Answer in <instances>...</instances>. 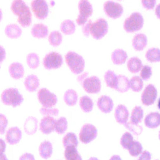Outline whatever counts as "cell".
I'll return each instance as SVG.
<instances>
[{
	"instance_id": "obj_1",
	"label": "cell",
	"mask_w": 160,
	"mask_h": 160,
	"mask_svg": "<svg viewBox=\"0 0 160 160\" xmlns=\"http://www.w3.org/2000/svg\"><path fill=\"white\" fill-rule=\"evenodd\" d=\"M13 14L18 17L19 24L23 28L29 27L32 23V14L30 7L23 0H13L10 6Z\"/></svg>"
},
{
	"instance_id": "obj_2",
	"label": "cell",
	"mask_w": 160,
	"mask_h": 160,
	"mask_svg": "<svg viewBox=\"0 0 160 160\" xmlns=\"http://www.w3.org/2000/svg\"><path fill=\"white\" fill-rule=\"evenodd\" d=\"M65 62L73 74L79 75L84 72L85 62L83 57L74 51H69L65 56Z\"/></svg>"
},
{
	"instance_id": "obj_3",
	"label": "cell",
	"mask_w": 160,
	"mask_h": 160,
	"mask_svg": "<svg viewBox=\"0 0 160 160\" xmlns=\"http://www.w3.org/2000/svg\"><path fill=\"white\" fill-rule=\"evenodd\" d=\"M1 101L4 105L16 108L20 106L24 100L23 96L18 88H9L2 92Z\"/></svg>"
},
{
	"instance_id": "obj_4",
	"label": "cell",
	"mask_w": 160,
	"mask_h": 160,
	"mask_svg": "<svg viewBox=\"0 0 160 160\" xmlns=\"http://www.w3.org/2000/svg\"><path fill=\"white\" fill-rule=\"evenodd\" d=\"M144 25L143 16L139 12L132 13L124 22V29L128 33H133L140 31Z\"/></svg>"
},
{
	"instance_id": "obj_5",
	"label": "cell",
	"mask_w": 160,
	"mask_h": 160,
	"mask_svg": "<svg viewBox=\"0 0 160 160\" xmlns=\"http://www.w3.org/2000/svg\"><path fill=\"white\" fill-rule=\"evenodd\" d=\"M63 64V58L61 53L51 52L45 55L43 60V65L48 70H55L61 68Z\"/></svg>"
},
{
	"instance_id": "obj_6",
	"label": "cell",
	"mask_w": 160,
	"mask_h": 160,
	"mask_svg": "<svg viewBox=\"0 0 160 160\" xmlns=\"http://www.w3.org/2000/svg\"><path fill=\"white\" fill-rule=\"evenodd\" d=\"M37 98L39 103L43 107H53L58 102V98L56 94L46 88H40L38 90Z\"/></svg>"
},
{
	"instance_id": "obj_7",
	"label": "cell",
	"mask_w": 160,
	"mask_h": 160,
	"mask_svg": "<svg viewBox=\"0 0 160 160\" xmlns=\"http://www.w3.org/2000/svg\"><path fill=\"white\" fill-rule=\"evenodd\" d=\"M108 29L109 27L107 22L104 19L101 18L91 23L90 35L94 39L100 40L107 34Z\"/></svg>"
},
{
	"instance_id": "obj_8",
	"label": "cell",
	"mask_w": 160,
	"mask_h": 160,
	"mask_svg": "<svg viewBox=\"0 0 160 160\" xmlns=\"http://www.w3.org/2000/svg\"><path fill=\"white\" fill-rule=\"evenodd\" d=\"M79 14L76 20L78 25L82 26L93 13L92 5L88 0H80L78 3Z\"/></svg>"
},
{
	"instance_id": "obj_9",
	"label": "cell",
	"mask_w": 160,
	"mask_h": 160,
	"mask_svg": "<svg viewBox=\"0 0 160 160\" xmlns=\"http://www.w3.org/2000/svg\"><path fill=\"white\" fill-rule=\"evenodd\" d=\"M81 84L84 90L88 94H98L101 90V81L97 76H88Z\"/></svg>"
},
{
	"instance_id": "obj_10",
	"label": "cell",
	"mask_w": 160,
	"mask_h": 160,
	"mask_svg": "<svg viewBox=\"0 0 160 160\" xmlns=\"http://www.w3.org/2000/svg\"><path fill=\"white\" fill-rule=\"evenodd\" d=\"M31 6L32 11L37 18L44 20L48 17L49 8L46 0H32Z\"/></svg>"
},
{
	"instance_id": "obj_11",
	"label": "cell",
	"mask_w": 160,
	"mask_h": 160,
	"mask_svg": "<svg viewBox=\"0 0 160 160\" xmlns=\"http://www.w3.org/2000/svg\"><path fill=\"white\" fill-rule=\"evenodd\" d=\"M98 136V129L90 124L84 125L81 128L79 133V139L84 144H88L93 141Z\"/></svg>"
},
{
	"instance_id": "obj_12",
	"label": "cell",
	"mask_w": 160,
	"mask_h": 160,
	"mask_svg": "<svg viewBox=\"0 0 160 160\" xmlns=\"http://www.w3.org/2000/svg\"><path fill=\"white\" fill-rule=\"evenodd\" d=\"M103 9L106 15L112 19L118 18L124 12L123 7L118 3L108 1L103 5Z\"/></svg>"
},
{
	"instance_id": "obj_13",
	"label": "cell",
	"mask_w": 160,
	"mask_h": 160,
	"mask_svg": "<svg viewBox=\"0 0 160 160\" xmlns=\"http://www.w3.org/2000/svg\"><path fill=\"white\" fill-rule=\"evenodd\" d=\"M158 97V90L153 85H148L142 93L141 100L144 105L149 106L154 104Z\"/></svg>"
},
{
	"instance_id": "obj_14",
	"label": "cell",
	"mask_w": 160,
	"mask_h": 160,
	"mask_svg": "<svg viewBox=\"0 0 160 160\" xmlns=\"http://www.w3.org/2000/svg\"><path fill=\"white\" fill-rule=\"evenodd\" d=\"M97 104L99 110L105 114L111 113L114 105L112 99L107 95H102L99 97L97 101Z\"/></svg>"
},
{
	"instance_id": "obj_15",
	"label": "cell",
	"mask_w": 160,
	"mask_h": 160,
	"mask_svg": "<svg viewBox=\"0 0 160 160\" xmlns=\"http://www.w3.org/2000/svg\"><path fill=\"white\" fill-rule=\"evenodd\" d=\"M56 119L54 117L45 116L42 118L39 124L40 131L45 134H49L55 131Z\"/></svg>"
},
{
	"instance_id": "obj_16",
	"label": "cell",
	"mask_w": 160,
	"mask_h": 160,
	"mask_svg": "<svg viewBox=\"0 0 160 160\" xmlns=\"http://www.w3.org/2000/svg\"><path fill=\"white\" fill-rule=\"evenodd\" d=\"M114 117L118 123L124 125L128 120L129 112L125 105L119 104L115 110Z\"/></svg>"
},
{
	"instance_id": "obj_17",
	"label": "cell",
	"mask_w": 160,
	"mask_h": 160,
	"mask_svg": "<svg viewBox=\"0 0 160 160\" xmlns=\"http://www.w3.org/2000/svg\"><path fill=\"white\" fill-rule=\"evenodd\" d=\"M22 132L18 127H12L7 131L6 134V140L10 145L17 144L21 140Z\"/></svg>"
},
{
	"instance_id": "obj_18",
	"label": "cell",
	"mask_w": 160,
	"mask_h": 160,
	"mask_svg": "<svg viewBox=\"0 0 160 160\" xmlns=\"http://www.w3.org/2000/svg\"><path fill=\"white\" fill-rule=\"evenodd\" d=\"M8 72L11 78L18 80L24 77L25 70L22 64L18 62H14L9 65Z\"/></svg>"
},
{
	"instance_id": "obj_19",
	"label": "cell",
	"mask_w": 160,
	"mask_h": 160,
	"mask_svg": "<svg viewBox=\"0 0 160 160\" xmlns=\"http://www.w3.org/2000/svg\"><path fill=\"white\" fill-rule=\"evenodd\" d=\"M24 87L30 93L35 92L40 86V80L36 75L34 74L28 75L24 81Z\"/></svg>"
},
{
	"instance_id": "obj_20",
	"label": "cell",
	"mask_w": 160,
	"mask_h": 160,
	"mask_svg": "<svg viewBox=\"0 0 160 160\" xmlns=\"http://www.w3.org/2000/svg\"><path fill=\"white\" fill-rule=\"evenodd\" d=\"M4 32L8 38L16 39L21 36L22 31L19 25L16 23H10L6 26Z\"/></svg>"
},
{
	"instance_id": "obj_21",
	"label": "cell",
	"mask_w": 160,
	"mask_h": 160,
	"mask_svg": "<svg viewBox=\"0 0 160 160\" xmlns=\"http://www.w3.org/2000/svg\"><path fill=\"white\" fill-rule=\"evenodd\" d=\"M48 28L43 23H37L32 27L31 34L33 37L38 39L45 38L48 35Z\"/></svg>"
},
{
	"instance_id": "obj_22",
	"label": "cell",
	"mask_w": 160,
	"mask_h": 160,
	"mask_svg": "<svg viewBox=\"0 0 160 160\" xmlns=\"http://www.w3.org/2000/svg\"><path fill=\"white\" fill-rule=\"evenodd\" d=\"M128 55L127 52L122 49H117L115 50L111 54V60L115 65H121L125 63Z\"/></svg>"
},
{
	"instance_id": "obj_23",
	"label": "cell",
	"mask_w": 160,
	"mask_h": 160,
	"mask_svg": "<svg viewBox=\"0 0 160 160\" xmlns=\"http://www.w3.org/2000/svg\"><path fill=\"white\" fill-rule=\"evenodd\" d=\"M148 44V38L146 35L137 34L132 40V46L137 51H142L144 49Z\"/></svg>"
},
{
	"instance_id": "obj_24",
	"label": "cell",
	"mask_w": 160,
	"mask_h": 160,
	"mask_svg": "<svg viewBox=\"0 0 160 160\" xmlns=\"http://www.w3.org/2000/svg\"><path fill=\"white\" fill-rule=\"evenodd\" d=\"M145 126L149 128L154 129L160 125V114L157 112L148 114L144 119Z\"/></svg>"
},
{
	"instance_id": "obj_25",
	"label": "cell",
	"mask_w": 160,
	"mask_h": 160,
	"mask_svg": "<svg viewBox=\"0 0 160 160\" xmlns=\"http://www.w3.org/2000/svg\"><path fill=\"white\" fill-rule=\"evenodd\" d=\"M38 128V120L36 118L30 116L27 118L24 123V130L28 135L36 133Z\"/></svg>"
},
{
	"instance_id": "obj_26",
	"label": "cell",
	"mask_w": 160,
	"mask_h": 160,
	"mask_svg": "<svg viewBox=\"0 0 160 160\" xmlns=\"http://www.w3.org/2000/svg\"><path fill=\"white\" fill-rule=\"evenodd\" d=\"M63 100L65 103L68 106H75L78 101V94L74 89H68L64 94Z\"/></svg>"
},
{
	"instance_id": "obj_27",
	"label": "cell",
	"mask_w": 160,
	"mask_h": 160,
	"mask_svg": "<svg viewBox=\"0 0 160 160\" xmlns=\"http://www.w3.org/2000/svg\"><path fill=\"white\" fill-rule=\"evenodd\" d=\"M118 75H117L113 71L108 70L104 75V80L106 86L109 88L115 90L117 84Z\"/></svg>"
},
{
	"instance_id": "obj_28",
	"label": "cell",
	"mask_w": 160,
	"mask_h": 160,
	"mask_svg": "<svg viewBox=\"0 0 160 160\" xmlns=\"http://www.w3.org/2000/svg\"><path fill=\"white\" fill-rule=\"evenodd\" d=\"M143 67L142 61L137 57H133L129 59L127 62V68L130 73L136 74L141 71Z\"/></svg>"
},
{
	"instance_id": "obj_29",
	"label": "cell",
	"mask_w": 160,
	"mask_h": 160,
	"mask_svg": "<svg viewBox=\"0 0 160 160\" xmlns=\"http://www.w3.org/2000/svg\"><path fill=\"white\" fill-rule=\"evenodd\" d=\"M79 104L82 111L85 113L90 112L94 108V102L89 96H83L81 97Z\"/></svg>"
},
{
	"instance_id": "obj_30",
	"label": "cell",
	"mask_w": 160,
	"mask_h": 160,
	"mask_svg": "<svg viewBox=\"0 0 160 160\" xmlns=\"http://www.w3.org/2000/svg\"><path fill=\"white\" fill-rule=\"evenodd\" d=\"M52 145L49 141H45L39 146V155L41 158L48 159L51 158L52 154Z\"/></svg>"
},
{
	"instance_id": "obj_31",
	"label": "cell",
	"mask_w": 160,
	"mask_h": 160,
	"mask_svg": "<svg viewBox=\"0 0 160 160\" xmlns=\"http://www.w3.org/2000/svg\"><path fill=\"white\" fill-rule=\"evenodd\" d=\"M130 88L129 80L124 75H118L117 84L115 90L120 93H125L128 92Z\"/></svg>"
},
{
	"instance_id": "obj_32",
	"label": "cell",
	"mask_w": 160,
	"mask_h": 160,
	"mask_svg": "<svg viewBox=\"0 0 160 160\" xmlns=\"http://www.w3.org/2000/svg\"><path fill=\"white\" fill-rule=\"evenodd\" d=\"M61 32L66 35L73 34L76 31V24L74 22L70 20L64 21L60 27Z\"/></svg>"
},
{
	"instance_id": "obj_33",
	"label": "cell",
	"mask_w": 160,
	"mask_h": 160,
	"mask_svg": "<svg viewBox=\"0 0 160 160\" xmlns=\"http://www.w3.org/2000/svg\"><path fill=\"white\" fill-rule=\"evenodd\" d=\"M26 61L27 65L32 69H37L40 65V58L35 52L29 53L26 56Z\"/></svg>"
},
{
	"instance_id": "obj_34",
	"label": "cell",
	"mask_w": 160,
	"mask_h": 160,
	"mask_svg": "<svg viewBox=\"0 0 160 160\" xmlns=\"http://www.w3.org/2000/svg\"><path fill=\"white\" fill-rule=\"evenodd\" d=\"M62 35L59 31H52L49 35V43L52 47L54 48L59 47L62 44Z\"/></svg>"
},
{
	"instance_id": "obj_35",
	"label": "cell",
	"mask_w": 160,
	"mask_h": 160,
	"mask_svg": "<svg viewBox=\"0 0 160 160\" xmlns=\"http://www.w3.org/2000/svg\"><path fill=\"white\" fill-rule=\"evenodd\" d=\"M65 158L66 160H82L77 148L70 146L66 148L64 152Z\"/></svg>"
},
{
	"instance_id": "obj_36",
	"label": "cell",
	"mask_w": 160,
	"mask_h": 160,
	"mask_svg": "<svg viewBox=\"0 0 160 160\" xmlns=\"http://www.w3.org/2000/svg\"><path fill=\"white\" fill-rule=\"evenodd\" d=\"M144 112L142 107L136 106L133 108L131 113L130 122L133 124L138 125L142 122L143 118Z\"/></svg>"
},
{
	"instance_id": "obj_37",
	"label": "cell",
	"mask_w": 160,
	"mask_h": 160,
	"mask_svg": "<svg viewBox=\"0 0 160 160\" xmlns=\"http://www.w3.org/2000/svg\"><path fill=\"white\" fill-rule=\"evenodd\" d=\"M63 144L65 148L67 147L73 146L77 148L78 141L77 135L74 132H68L63 138Z\"/></svg>"
},
{
	"instance_id": "obj_38",
	"label": "cell",
	"mask_w": 160,
	"mask_h": 160,
	"mask_svg": "<svg viewBox=\"0 0 160 160\" xmlns=\"http://www.w3.org/2000/svg\"><path fill=\"white\" fill-rule=\"evenodd\" d=\"M145 57L147 60L151 63L160 62V49L157 48L149 49L146 53Z\"/></svg>"
},
{
	"instance_id": "obj_39",
	"label": "cell",
	"mask_w": 160,
	"mask_h": 160,
	"mask_svg": "<svg viewBox=\"0 0 160 160\" xmlns=\"http://www.w3.org/2000/svg\"><path fill=\"white\" fill-rule=\"evenodd\" d=\"M68 127V122L64 117H60L56 120L55 125V131L59 134H63L66 131Z\"/></svg>"
},
{
	"instance_id": "obj_40",
	"label": "cell",
	"mask_w": 160,
	"mask_h": 160,
	"mask_svg": "<svg viewBox=\"0 0 160 160\" xmlns=\"http://www.w3.org/2000/svg\"><path fill=\"white\" fill-rule=\"evenodd\" d=\"M130 88L135 92H140L143 87V82L140 77L134 76L129 80Z\"/></svg>"
},
{
	"instance_id": "obj_41",
	"label": "cell",
	"mask_w": 160,
	"mask_h": 160,
	"mask_svg": "<svg viewBox=\"0 0 160 160\" xmlns=\"http://www.w3.org/2000/svg\"><path fill=\"white\" fill-rule=\"evenodd\" d=\"M133 142L132 135L128 132H126L122 135L120 139V144L123 148L128 150Z\"/></svg>"
},
{
	"instance_id": "obj_42",
	"label": "cell",
	"mask_w": 160,
	"mask_h": 160,
	"mask_svg": "<svg viewBox=\"0 0 160 160\" xmlns=\"http://www.w3.org/2000/svg\"><path fill=\"white\" fill-rule=\"evenodd\" d=\"M142 146L141 143L134 141L129 148L128 151L131 156L133 157H137L142 153Z\"/></svg>"
},
{
	"instance_id": "obj_43",
	"label": "cell",
	"mask_w": 160,
	"mask_h": 160,
	"mask_svg": "<svg viewBox=\"0 0 160 160\" xmlns=\"http://www.w3.org/2000/svg\"><path fill=\"white\" fill-rule=\"evenodd\" d=\"M39 112L42 115L45 116L56 117L59 115V110L57 108L53 107L46 108L42 107L39 110Z\"/></svg>"
},
{
	"instance_id": "obj_44",
	"label": "cell",
	"mask_w": 160,
	"mask_h": 160,
	"mask_svg": "<svg viewBox=\"0 0 160 160\" xmlns=\"http://www.w3.org/2000/svg\"><path fill=\"white\" fill-rule=\"evenodd\" d=\"M125 128L128 129L130 131L132 132L133 134L136 135H139L142 132L143 128L141 126L139 125L133 124L130 121L127 122L124 125Z\"/></svg>"
},
{
	"instance_id": "obj_45",
	"label": "cell",
	"mask_w": 160,
	"mask_h": 160,
	"mask_svg": "<svg viewBox=\"0 0 160 160\" xmlns=\"http://www.w3.org/2000/svg\"><path fill=\"white\" fill-rule=\"evenodd\" d=\"M152 75V68L148 66H143L141 70L140 76L142 80L148 81L151 78Z\"/></svg>"
},
{
	"instance_id": "obj_46",
	"label": "cell",
	"mask_w": 160,
	"mask_h": 160,
	"mask_svg": "<svg viewBox=\"0 0 160 160\" xmlns=\"http://www.w3.org/2000/svg\"><path fill=\"white\" fill-rule=\"evenodd\" d=\"M8 125L7 118L3 114L0 113V134L2 135L5 133Z\"/></svg>"
},
{
	"instance_id": "obj_47",
	"label": "cell",
	"mask_w": 160,
	"mask_h": 160,
	"mask_svg": "<svg viewBox=\"0 0 160 160\" xmlns=\"http://www.w3.org/2000/svg\"><path fill=\"white\" fill-rule=\"evenodd\" d=\"M143 7L147 10H152L156 5V0H141Z\"/></svg>"
},
{
	"instance_id": "obj_48",
	"label": "cell",
	"mask_w": 160,
	"mask_h": 160,
	"mask_svg": "<svg viewBox=\"0 0 160 160\" xmlns=\"http://www.w3.org/2000/svg\"><path fill=\"white\" fill-rule=\"evenodd\" d=\"M92 22L91 20H89L82 25V32L83 34L86 37H88L90 35V27Z\"/></svg>"
},
{
	"instance_id": "obj_49",
	"label": "cell",
	"mask_w": 160,
	"mask_h": 160,
	"mask_svg": "<svg viewBox=\"0 0 160 160\" xmlns=\"http://www.w3.org/2000/svg\"><path fill=\"white\" fill-rule=\"evenodd\" d=\"M6 57V51L3 46L0 45V64L5 60Z\"/></svg>"
},
{
	"instance_id": "obj_50",
	"label": "cell",
	"mask_w": 160,
	"mask_h": 160,
	"mask_svg": "<svg viewBox=\"0 0 160 160\" xmlns=\"http://www.w3.org/2000/svg\"><path fill=\"white\" fill-rule=\"evenodd\" d=\"M151 155L147 151H144L138 160H151Z\"/></svg>"
},
{
	"instance_id": "obj_51",
	"label": "cell",
	"mask_w": 160,
	"mask_h": 160,
	"mask_svg": "<svg viewBox=\"0 0 160 160\" xmlns=\"http://www.w3.org/2000/svg\"><path fill=\"white\" fill-rule=\"evenodd\" d=\"M19 160H35L33 155L30 153H25L20 158Z\"/></svg>"
},
{
	"instance_id": "obj_52",
	"label": "cell",
	"mask_w": 160,
	"mask_h": 160,
	"mask_svg": "<svg viewBox=\"0 0 160 160\" xmlns=\"http://www.w3.org/2000/svg\"><path fill=\"white\" fill-rule=\"evenodd\" d=\"M88 72H83L82 74H80L79 76L78 77L77 80H78V82L80 83V84L82 83V82H83L84 80L87 78L88 76Z\"/></svg>"
},
{
	"instance_id": "obj_53",
	"label": "cell",
	"mask_w": 160,
	"mask_h": 160,
	"mask_svg": "<svg viewBox=\"0 0 160 160\" xmlns=\"http://www.w3.org/2000/svg\"><path fill=\"white\" fill-rule=\"evenodd\" d=\"M6 148V145L4 141L2 139H0V155L4 153Z\"/></svg>"
},
{
	"instance_id": "obj_54",
	"label": "cell",
	"mask_w": 160,
	"mask_h": 160,
	"mask_svg": "<svg viewBox=\"0 0 160 160\" xmlns=\"http://www.w3.org/2000/svg\"><path fill=\"white\" fill-rule=\"evenodd\" d=\"M155 13H156V16L158 18L160 19V3L159 4L157 7H156V10H155Z\"/></svg>"
},
{
	"instance_id": "obj_55",
	"label": "cell",
	"mask_w": 160,
	"mask_h": 160,
	"mask_svg": "<svg viewBox=\"0 0 160 160\" xmlns=\"http://www.w3.org/2000/svg\"><path fill=\"white\" fill-rule=\"evenodd\" d=\"M110 160H122V159L119 156L114 155L110 158Z\"/></svg>"
},
{
	"instance_id": "obj_56",
	"label": "cell",
	"mask_w": 160,
	"mask_h": 160,
	"mask_svg": "<svg viewBox=\"0 0 160 160\" xmlns=\"http://www.w3.org/2000/svg\"><path fill=\"white\" fill-rule=\"evenodd\" d=\"M0 160H8L5 154H2L0 155Z\"/></svg>"
},
{
	"instance_id": "obj_57",
	"label": "cell",
	"mask_w": 160,
	"mask_h": 160,
	"mask_svg": "<svg viewBox=\"0 0 160 160\" xmlns=\"http://www.w3.org/2000/svg\"><path fill=\"white\" fill-rule=\"evenodd\" d=\"M3 18V13L2 11V9L0 8V22L2 21V20Z\"/></svg>"
},
{
	"instance_id": "obj_58",
	"label": "cell",
	"mask_w": 160,
	"mask_h": 160,
	"mask_svg": "<svg viewBox=\"0 0 160 160\" xmlns=\"http://www.w3.org/2000/svg\"><path fill=\"white\" fill-rule=\"evenodd\" d=\"M88 160H99L97 158H91Z\"/></svg>"
},
{
	"instance_id": "obj_59",
	"label": "cell",
	"mask_w": 160,
	"mask_h": 160,
	"mask_svg": "<svg viewBox=\"0 0 160 160\" xmlns=\"http://www.w3.org/2000/svg\"><path fill=\"white\" fill-rule=\"evenodd\" d=\"M158 107L159 109L160 110V98L159 99L158 102Z\"/></svg>"
},
{
	"instance_id": "obj_60",
	"label": "cell",
	"mask_w": 160,
	"mask_h": 160,
	"mask_svg": "<svg viewBox=\"0 0 160 160\" xmlns=\"http://www.w3.org/2000/svg\"><path fill=\"white\" fill-rule=\"evenodd\" d=\"M159 139H160V132H159Z\"/></svg>"
},
{
	"instance_id": "obj_61",
	"label": "cell",
	"mask_w": 160,
	"mask_h": 160,
	"mask_svg": "<svg viewBox=\"0 0 160 160\" xmlns=\"http://www.w3.org/2000/svg\"><path fill=\"white\" fill-rule=\"evenodd\" d=\"M118 1H121V0H118Z\"/></svg>"
}]
</instances>
